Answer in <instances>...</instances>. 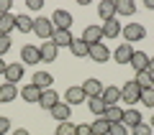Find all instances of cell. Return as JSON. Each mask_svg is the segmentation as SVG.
Masks as SVG:
<instances>
[{"mask_svg": "<svg viewBox=\"0 0 154 135\" xmlns=\"http://www.w3.org/2000/svg\"><path fill=\"white\" fill-rule=\"evenodd\" d=\"M131 56H134V46H131V43H126V41H123L121 46L113 51V59L118 61L121 66H123V64H128V61H131Z\"/></svg>", "mask_w": 154, "mask_h": 135, "instance_id": "obj_10", "label": "cell"}, {"mask_svg": "<svg viewBox=\"0 0 154 135\" xmlns=\"http://www.w3.org/2000/svg\"><path fill=\"white\" fill-rule=\"evenodd\" d=\"M98 16L103 18V21L116 18V3H113V0H103V3H98Z\"/></svg>", "mask_w": 154, "mask_h": 135, "instance_id": "obj_21", "label": "cell"}, {"mask_svg": "<svg viewBox=\"0 0 154 135\" xmlns=\"http://www.w3.org/2000/svg\"><path fill=\"white\" fill-rule=\"evenodd\" d=\"M33 33H36L41 41H51V33H54V23H51V18H44V16L33 18Z\"/></svg>", "mask_w": 154, "mask_h": 135, "instance_id": "obj_1", "label": "cell"}, {"mask_svg": "<svg viewBox=\"0 0 154 135\" xmlns=\"http://www.w3.org/2000/svg\"><path fill=\"white\" fill-rule=\"evenodd\" d=\"M144 5H146V8H152V10H154V0H144Z\"/></svg>", "mask_w": 154, "mask_h": 135, "instance_id": "obj_44", "label": "cell"}, {"mask_svg": "<svg viewBox=\"0 0 154 135\" xmlns=\"http://www.w3.org/2000/svg\"><path fill=\"white\" fill-rule=\"evenodd\" d=\"M146 71H149V74L154 76V59H149V69H146Z\"/></svg>", "mask_w": 154, "mask_h": 135, "instance_id": "obj_42", "label": "cell"}, {"mask_svg": "<svg viewBox=\"0 0 154 135\" xmlns=\"http://www.w3.org/2000/svg\"><path fill=\"white\" fill-rule=\"evenodd\" d=\"M5 69H8V64H5L3 59H0V74H5Z\"/></svg>", "mask_w": 154, "mask_h": 135, "instance_id": "obj_43", "label": "cell"}, {"mask_svg": "<svg viewBox=\"0 0 154 135\" xmlns=\"http://www.w3.org/2000/svg\"><path fill=\"white\" fill-rule=\"evenodd\" d=\"M82 92H85V97H100L103 94V82L90 76L88 82H82Z\"/></svg>", "mask_w": 154, "mask_h": 135, "instance_id": "obj_9", "label": "cell"}, {"mask_svg": "<svg viewBox=\"0 0 154 135\" xmlns=\"http://www.w3.org/2000/svg\"><path fill=\"white\" fill-rule=\"evenodd\" d=\"M54 135H75V125L72 122H59L54 130Z\"/></svg>", "mask_w": 154, "mask_h": 135, "instance_id": "obj_33", "label": "cell"}, {"mask_svg": "<svg viewBox=\"0 0 154 135\" xmlns=\"http://www.w3.org/2000/svg\"><path fill=\"white\" fill-rule=\"evenodd\" d=\"M69 115H72V107H69L67 102H57L54 107H51V117H54L57 122H67Z\"/></svg>", "mask_w": 154, "mask_h": 135, "instance_id": "obj_15", "label": "cell"}, {"mask_svg": "<svg viewBox=\"0 0 154 135\" xmlns=\"http://www.w3.org/2000/svg\"><path fill=\"white\" fill-rule=\"evenodd\" d=\"M82 41L88 43V46L103 43V31H100V26H88V28L82 31Z\"/></svg>", "mask_w": 154, "mask_h": 135, "instance_id": "obj_8", "label": "cell"}, {"mask_svg": "<svg viewBox=\"0 0 154 135\" xmlns=\"http://www.w3.org/2000/svg\"><path fill=\"white\" fill-rule=\"evenodd\" d=\"M18 97V87L16 84H0V102H13Z\"/></svg>", "mask_w": 154, "mask_h": 135, "instance_id": "obj_26", "label": "cell"}, {"mask_svg": "<svg viewBox=\"0 0 154 135\" xmlns=\"http://www.w3.org/2000/svg\"><path fill=\"white\" fill-rule=\"evenodd\" d=\"M11 13V0H0V16Z\"/></svg>", "mask_w": 154, "mask_h": 135, "instance_id": "obj_39", "label": "cell"}, {"mask_svg": "<svg viewBox=\"0 0 154 135\" xmlns=\"http://www.w3.org/2000/svg\"><path fill=\"white\" fill-rule=\"evenodd\" d=\"M131 130H134V135H152V133H154L149 122H139L136 128H131Z\"/></svg>", "mask_w": 154, "mask_h": 135, "instance_id": "obj_35", "label": "cell"}, {"mask_svg": "<svg viewBox=\"0 0 154 135\" xmlns=\"http://www.w3.org/2000/svg\"><path fill=\"white\" fill-rule=\"evenodd\" d=\"M13 135H31V133H28L26 128H18V130H13Z\"/></svg>", "mask_w": 154, "mask_h": 135, "instance_id": "obj_41", "label": "cell"}, {"mask_svg": "<svg viewBox=\"0 0 154 135\" xmlns=\"http://www.w3.org/2000/svg\"><path fill=\"white\" fill-rule=\"evenodd\" d=\"M103 120H105V122H110V125H113V122H121V120H123V110L118 107V105H110V107H105Z\"/></svg>", "mask_w": 154, "mask_h": 135, "instance_id": "obj_23", "label": "cell"}, {"mask_svg": "<svg viewBox=\"0 0 154 135\" xmlns=\"http://www.w3.org/2000/svg\"><path fill=\"white\" fill-rule=\"evenodd\" d=\"M21 99H23V102H31V105H38V99H41V89H38L33 82H28V84L21 87Z\"/></svg>", "mask_w": 154, "mask_h": 135, "instance_id": "obj_5", "label": "cell"}, {"mask_svg": "<svg viewBox=\"0 0 154 135\" xmlns=\"http://www.w3.org/2000/svg\"><path fill=\"white\" fill-rule=\"evenodd\" d=\"M88 56H90L93 61H98V64H103V61L110 59V51H108V46H105V43H95V46H90Z\"/></svg>", "mask_w": 154, "mask_h": 135, "instance_id": "obj_11", "label": "cell"}, {"mask_svg": "<svg viewBox=\"0 0 154 135\" xmlns=\"http://www.w3.org/2000/svg\"><path fill=\"white\" fill-rule=\"evenodd\" d=\"M121 122L126 125L128 130H131V128H136V125L141 122V112H139V110H134V107L123 110V120H121Z\"/></svg>", "mask_w": 154, "mask_h": 135, "instance_id": "obj_20", "label": "cell"}, {"mask_svg": "<svg viewBox=\"0 0 154 135\" xmlns=\"http://www.w3.org/2000/svg\"><path fill=\"white\" fill-rule=\"evenodd\" d=\"M100 99L105 102V107H110V105H118L121 102V87H103V94H100Z\"/></svg>", "mask_w": 154, "mask_h": 135, "instance_id": "obj_6", "label": "cell"}, {"mask_svg": "<svg viewBox=\"0 0 154 135\" xmlns=\"http://www.w3.org/2000/svg\"><path fill=\"white\" fill-rule=\"evenodd\" d=\"M69 51H72V54H75V56H80V59H82V56H88L90 46H88V43L82 41V38H75V41L69 43Z\"/></svg>", "mask_w": 154, "mask_h": 135, "instance_id": "obj_28", "label": "cell"}, {"mask_svg": "<svg viewBox=\"0 0 154 135\" xmlns=\"http://www.w3.org/2000/svg\"><path fill=\"white\" fill-rule=\"evenodd\" d=\"M108 130H110V122H105L103 117H98L95 122H90V133L93 135H108Z\"/></svg>", "mask_w": 154, "mask_h": 135, "instance_id": "obj_31", "label": "cell"}, {"mask_svg": "<svg viewBox=\"0 0 154 135\" xmlns=\"http://www.w3.org/2000/svg\"><path fill=\"white\" fill-rule=\"evenodd\" d=\"M72 41H75V36H72L69 31H54L51 33V43H54L57 49H59V46H69Z\"/></svg>", "mask_w": 154, "mask_h": 135, "instance_id": "obj_25", "label": "cell"}, {"mask_svg": "<svg viewBox=\"0 0 154 135\" xmlns=\"http://www.w3.org/2000/svg\"><path fill=\"white\" fill-rule=\"evenodd\" d=\"M75 135H93V133H90V122L75 125Z\"/></svg>", "mask_w": 154, "mask_h": 135, "instance_id": "obj_37", "label": "cell"}, {"mask_svg": "<svg viewBox=\"0 0 154 135\" xmlns=\"http://www.w3.org/2000/svg\"><path fill=\"white\" fill-rule=\"evenodd\" d=\"M51 23H54V31H69L72 26V13L69 10H54V16H51Z\"/></svg>", "mask_w": 154, "mask_h": 135, "instance_id": "obj_4", "label": "cell"}, {"mask_svg": "<svg viewBox=\"0 0 154 135\" xmlns=\"http://www.w3.org/2000/svg\"><path fill=\"white\" fill-rule=\"evenodd\" d=\"M116 3V13L118 16H134L136 13V3L134 0H113Z\"/></svg>", "mask_w": 154, "mask_h": 135, "instance_id": "obj_24", "label": "cell"}, {"mask_svg": "<svg viewBox=\"0 0 154 135\" xmlns=\"http://www.w3.org/2000/svg\"><path fill=\"white\" fill-rule=\"evenodd\" d=\"M123 38H126V43H134V41H144V36H146V31H144L141 23H126V26L121 28Z\"/></svg>", "mask_w": 154, "mask_h": 135, "instance_id": "obj_3", "label": "cell"}, {"mask_svg": "<svg viewBox=\"0 0 154 135\" xmlns=\"http://www.w3.org/2000/svg\"><path fill=\"white\" fill-rule=\"evenodd\" d=\"M5 82L8 84H16V82H21L23 79V64L21 61H13V64H8V69H5Z\"/></svg>", "mask_w": 154, "mask_h": 135, "instance_id": "obj_7", "label": "cell"}, {"mask_svg": "<svg viewBox=\"0 0 154 135\" xmlns=\"http://www.w3.org/2000/svg\"><path fill=\"white\" fill-rule=\"evenodd\" d=\"M13 31H16V16L13 13L0 16V36H11Z\"/></svg>", "mask_w": 154, "mask_h": 135, "instance_id": "obj_17", "label": "cell"}, {"mask_svg": "<svg viewBox=\"0 0 154 135\" xmlns=\"http://www.w3.org/2000/svg\"><path fill=\"white\" fill-rule=\"evenodd\" d=\"M33 84L44 92V89H51V84H54V76L49 74V71H36L33 74Z\"/></svg>", "mask_w": 154, "mask_h": 135, "instance_id": "obj_16", "label": "cell"}, {"mask_svg": "<svg viewBox=\"0 0 154 135\" xmlns=\"http://www.w3.org/2000/svg\"><path fill=\"white\" fill-rule=\"evenodd\" d=\"M26 5L31 10H41V0H26Z\"/></svg>", "mask_w": 154, "mask_h": 135, "instance_id": "obj_40", "label": "cell"}, {"mask_svg": "<svg viewBox=\"0 0 154 135\" xmlns=\"http://www.w3.org/2000/svg\"><path fill=\"white\" fill-rule=\"evenodd\" d=\"M100 31H103V38H116V36H121V21H118V18L103 21Z\"/></svg>", "mask_w": 154, "mask_h": 135, "instance_id": "obj_12", "label": "cell"}, {"mask_svg": "<svg viewBox=\"0 0 154 135\" xmlns=\"http://www.w3.org/2000/svg\"><path fill=\"white\" fill-rule=\"evenodd\" d=\"M85 99H88V97H85L82 87H69V89L64 92V102L69 105V107H72V105H82Z\"/></svg>", "mask_w": 154, "mask_h": 135, "instance_id": "obj_13", "label": "cell"}, {"mask_svg": "<svg viewBox=\"0 0 154 135\" xmlns=\"http://www.w3.org/2000/svg\"><path fill=\"white\" fill-rule=\"evenodd\" d=\"M149 125H152V130H154V115H152V120H149Z\"/></svg>", "mask_w": 154, "mask_h": 135, "instance_id": "obj_45", "label": "cell"}, {"mask_svg": "<svg viewBox=\"0 0 154 135\" xmlns=\"http://www.w3.org/2000/svg\"><path fill=\"white\" fill-rule=\"evenodd\" d=\"M57 46L51 41H44L41 46H38V54H41V61H57Z\"/></svg>", "mask_w": 154, "mask_h": 135, "instance_id": "obj_18", "label": "cell"}, {"mask_svg": "<svg viewBox=\"0 0 154 135\" xmlns=\"http://www.w3.org/2000/svg\"><path fill=\"white\" fill-rule=\"evenodd\" d=\"M11 46H13V43H11V36H0V59L11 51Z\"/></svg>", "mask_w": 154, "mask_h": 135, "instance_id": "obj_36", "label": "cell"}, {"mask_svg": "<svg viewBox=\"0 0 154 135\" xmlns=\"http://www.w3.org/2000/svg\"><path fill=\"white\" fill-rule=\"evenodd\" d=\"M128 64H131L136 71H146V69H149V56L144 54V51H134V56H131Z\"/></svg>", "mask_w": 154, "mask_h": 135, "instance_id": "obj_22", "label": "cell"}, {"mask_svg": "<svg viewBox=\"0 0 154 135\" xmlns=\"http://www.w3.org/2000/svg\"><path fill=\"white\" fill-rule=\"evenodd\" d=\"M21 61L23 64H38L41 61V54H38V46H23L21 49Z\"/></svg>", "mask_w": 154, "mask_h": 135, "instance_id": "obj_14", "label": "cell"}, {"mask_svg": "<svg viewBox=\"0 0 154 135\" xmlns=\"http://www.w3.org/2000/svg\"><path fill=\"white\" fill-rule=\"evenodd\" d=\"M139 102H144V107H154V87L141 89V97H139Z\"/></svg>", "mask_w": 154, "mask_h": 135, "instance_id": "obj_32", "label": "cell"}, {"mask_svg": "<svg viewBox=\"0 0 154 135\" xmlns=\"http://www.w3.org/2000/svg\"><path fill=\"white\" fill-rule=\"evenodd\" d=\"M8 130H11V120H8V117H0V135H5Z\"/></svg>", "mask_w": 154, "mask_h": 135, "instance_id": "obj_38", "label": "cell"}, {"mask_svg": "<svg viewBox=\"0 0 154 135\" xmlns=\"http://www.w3.org/2000/svg\"><path fill=\"white\" fill-rule=\"evenodd\" d=\"M108 135H128V128L123 122H113L110 130H108Z\"/></svg>", "mask_w": 154, "mask_h": 135, "instance_id": "obj_34", "label": "cell"}, {"mask_svg": "<svg viewBox=\"0 0 154 135\" xmlns=\"http://www.w3.org/2000/svg\"><path fill=\"white\" fill-rule=\"evenodd\" d=\"M139 97H141V87H139L134 79L126 82V84H123V89H121V102H126V105H136Z\"/></svg>", "mask_w": 154, "mask_h": 135, "instance_id": "obj_2", "label": "cell"}, {"mask_svg": "<svg viewBox=\"0 0 154 135\" xmlns=\"http://www.w3.org/2000/svg\"><path fill=\"white\" fill-rule=\"evenodd\" d=\"M88 107H90V112L98 115V117H103V112H105V102L100 97H88Z\"/></svg>", "mask_w": 154, "mask_h": 135, "instance_id": "obj_30", "label": "cell"}, {"mask_svg": "<svg viewBox=\"0 0 154 135\" xmlns=\"http://www.w3.org/2000/svg\"><path fill=\"white\" fill-rule=\"evenodd\" d=\"M16 31L21 33H33V18L31 16H16Z\"/></svg>", "mask_w": 154, "mask_h": 135, "instance_id": "obj_27", "label": "cell"}, {"mask_svg": "<svg viewBox=\"0 0 154 135\" xmlns=\"http://www.w3.org/2000/svg\"><path fill=\"white\" fill-rule=\"evenodd\" d=\"M134 82H136V84L141 87V89H149V87H154V76L149 74V71H136Z\"/></svg>", "mask_w": 154, "mask_h": 135, "instance_id": "obj_29", "label": "cell"}, {"mask_svg": "<svg viewBox=\"0 0 154 135\" xmlns=\"http://www.w3.org/2000/svg\"><path fill=\"white\" fill-rule=\"evenodd\" d=\"M57 102H59V94H57L54 89H44V92H41V99H38V105H41L44 110H49V112H51V107H54Z\"/></svg>", "mask_w": 154, "mask_h": 135, "instance_id": "obj_19", "label": "cell"}]
</instances>
